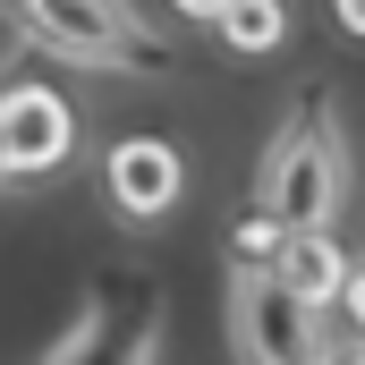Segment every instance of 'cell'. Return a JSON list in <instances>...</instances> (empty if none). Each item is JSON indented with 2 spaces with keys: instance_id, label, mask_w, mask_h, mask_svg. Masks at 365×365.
<instances>
[{
  "instance_id": "obj_1",
  "label": "cell",
  "mask_w": 365,
  "mask_h": 365,
  "mask_svg": "<svg viewBox=\"0 0 365 365\" xmlns=\"http://www.w3.org/2000/svg\"><path fill=\"white\" fill-rule=\"evenodd\" d=\"M0 9L17 17L26 43L60 51L77 68H110V77H162V68H179L170 34L145 26L136 0H0Z\"/></svg>"
},
{
  "instance_id": "obj_2",
  "label": "cell",
  "mask_w": 365,
  "mask_h": 365,
  "mask_svg": "<svg viewBox=\"0 0 365 365\" xmlns=\"http://www.w3.org/2000/svg\"><path fill=\"white\" fill-rule=\"evenodd\" d=\"M340 187H349V136H340L331 102L289 110V119H280V136H272V153H264L255 204L272 212L280 230H331Z\"/></svg>"
},
{
  "instance_id": "obj_3",
  "label": "cell",
  "mask_w": 365,
  "mask_h": 365,
  "mask_svg": "<svg viewBox=\"0 0 365 365\" xmlns=\"http://www.w3.org/2000/svg\"><path fill=\"white\" fill-rule=\"evenodd\" d=\"M43 365H162V297H153V280L86 289V306L43 349Z\"/></svg>"
},
{
  "instance_id": "obj_4",
  "label": "cell",
  "mask_w": 365,
  "mask_h": 365,
  "mask_svg": "<svg viewBox=\"0 0 365 365\" xmlns=\"http://www.w3.org/2000/svg\"><path fill=\"white\" fill-rule=\"evenodd\" d=\"M230 349L247 365H323V323L272 280V264H230Z\"/></svg>"
},
{
  "instance_id": "obj_5",
  "label": "cell",
  "mask_w": 365,
  "mask_h": 365,
  "mask_svg": "<svg viewBox=\"0 0 365 365\" xmlns=\"http://www.w3.org/2000/svg\"><path fill=\"white\" fill-rule=\"evenodd\" d=\"M68 145H77V119H68V102L43 86V77L0 86V170L43 179V170L68 162Z\"/></svg>"
},
{
  "instance_id": "obj_6",
  "label": "cell",
  "mask_w": 365,
  "mask_h": 365,
  "mask_svg": "<svg viewBox=\"0 0 365 365\" xmlns=\"http://www.w3.org/2000/svg\"><path fill=\"white\" fill-rule=\"evenodd\" d=\"M179 195H187L179 145H162V136L110 145V204H119L128 221H162V212H179Z\"/></svg>"
},
{
  "instance_id": "obj_7",
  "label": "cell",
  "mask_w": 365,
  "mask_h": 365,
  "mask_svg": "<svg viewBox=\"0 0 365 365\" xmlns=\"http://www.w3.org/2000/svg\"><path fill=\"white\" fill-rule=\"evenodd\" d=\"M272 280L289 297H306L314 314H323V306H357V264L340 255L331 230H289L272 247Z\"/></svg>"
},
{
  "instance_id": "obj_8",
  "label": "cell",
  "mask_w": 365,
  "mask_h": 365,
  "mask_svg": "<svg viewBox=\"0 0 365 365\" xmlns=\"http://www.w3.org/2000/svg\"><path fill=\"white\" fill-rule=\"evenodd\" d=\"M221 43L230 51H280V34H289V9L280 0H221Z\"/></svg>"
},
{
  "instance_id": "obj_9",
  "label": "cell",
  "mask_w": 365,
  "mask_h": 365,
  "mask_svg": "<svg viewBox=\"0 0 365 365\" xmlns=\"http://www.w3.org/2000/svg\"><path fill=\"white\" fill-rule=\"evenodd\" d=\"M280 238H289V230H280L264 204H247V212L230 221V255H238V264H272V247H280Z\"/></svg>"
},
{
  "instance_id": "obj_10",
  "label": "cell",
  "mask_w": 365,
  "mask_h": 365,
  "mask_svg": "<svg viewBox=\"0 0 365 365\" xmlns=\"http://www.w3.org/2000/svg\"><path fill=\"white\" fill-rule=\"evenodd\" d=\"M170 9H179V17H195V26H212V17H221V0H170Z\"/></svg>"
},
{
  "instance_id": "obj_11",
  "label": "cell",
  "mask_w": 365,
  "mask_h": 365,
  "mask_svg": "<svg viewBox=\"0 0 365 365\" xmlns=\"http://www.w3.org/2000/svg\"><path fill=\"white\" fill-rule=\"evenodd\" d=\"M331 9H340V26H349V34L365 26V0H331Z\"/></svg>"
},
{
  "instance_id": "obj_12",
  "label": "cell",
  "mask_w": 365,
  "mask_h": 365,
  "mask_svg": "<svg viewBox=\"0 0 365 365\" xmlns=\"http://www.w3.org/2000/svg\"><path fill=\"white\" fill-rule=\"evenodd\" d=\"M0 179H9V170H0Z\"/></svg>"
}]
</instances>
